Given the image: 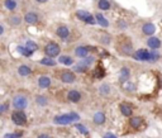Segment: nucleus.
Segmentation results:
<instances>
[{"label": "nucleus", "mask_w": 162, "mask_h": 138, "mask_svg": "<svg viewBox=\"0 0 162 138\" xmlns=\"http://www.w3.org/2000/svg\"><path fill=\"white\" fill-rule=\"evenodd\" d=\"M154 30H156V27L152 23H146L143 25V33L147 34V36H152V34L154 33Z\"/></svg>", "instance_id": "11"}, {"label": "nucleus", "mask_w": 162, "mask_h": 138, "mask_svg": "<svg viewBox=\"0 0 162 138\" xmlns=\"http://www.w3.org/2000/svg\"><path fill=\"white\" fill-rule=\"evenodd\" d=\"M100 93H102L103 95L109 94V86H108V85H103V86L100 88Z\"/></svg>", "instance_id": "32"}, {"label": "nucleus", "mask_w": 162, "mask_h": 138, "mask_svg": "<svg viewBox=\"0 0 162 138\" xmlns=\"http://www.w3.org/2000/svg\"><path fill=\"white\" fill-rule=\"evenodd\" d=\"M61 80L66 84H71L74 80H75V75L71 72V71H65L62 75H61Z\"/></svg>", "instance_id": "9"}, {"label": "nucleus", "mask_w": 162, "mask_h": 138, "mask_svg": "<svg viewBox=\"0 0 162 138\" xmlns=\"http://www.w3.org/2000/svg\"><path fill=\"white\" fill-rule=\"evenodd\" d=\"M38 138H50L47 134H41V135H38Z\"/></svg>", "instance_id": "35"}, {"label": "nucleus", "mask_w": 162, "mask_h": 138, "mask_svg": "<svg viewBox=\"0 0 162 138\" xmlns=\"http://www.w3.org/2000/svg\"><path fill=\"white\" fill-rule=\"evenodd\" d=\"M50 85H51V80H50V77H47V76H42V77H39V80H38V86H39V88L46 89V88H48Z\"/></svg>", "instance_id": "14"}, {"label": "nucleus", "mask_w": 162, "mask_h": 138, "mask_svg": "<svg viewBox=\"0 0 162 138\" xmlns=\"http://www.w3.org/2000/svg\"><path fill=\"white\" fill-rule=\"evenodd\" d=\"M80 117L79 114L76 113H69V114H63V115H58L53 119L55 124H58V125H66V124H70L72 122H76L79 120Z\"/></svg>", "instance_id": "1"}, {"label": "nucleus", "mask_w": 162, "mask_h": 138, "mask_svg": "<svg viewBox=\"0 0 162 138\" xmlns=\"http://www.w3.org/2000/svg\"><path fill=\"white\" fill-rule=\"evenodd\" d=\"M22 133H8L4 135V138H20Z\"/></svg>", "instance_id": "28"}, {"label": "nucleus", "mask_w": 162, "mask_h": 138, "mask_svg": "<svg viewBox=\"0 0 162 138\" xmlns=\"http://www.w3.org/2000/svg\"><path fill=\"white\" fill-rule=\"evenodd\" d=\"M41 63H42V65H46V66H55V65H56V62H55L52 58H48V57L42 58V60H41Z\"/></svg>", "instance_id": "26"}, {"label": "nucleus", "mask_w": 162, "mask_h": 138, "mask_svg": "<svg viewBox=\"0 0 162 138\" xmlns=\"http://www.w3.org/2000/svg\"><path fill=\"white\" fill-rule=\"evenodd\" d=\"M149 55L151 52H148L147 50H138L134 53V58L139 61H149Z\"/></svg>", "instance_id": "6"}, {"label": "nucleus", "mask_w": 162, "mask_h": 138, "mask_svg": "<svg viewBox=\"0 0 162 138\" xmlns=\"http://www.w3.org/2000/svg\"><path fill=\"white\" fill-rule=\"evenodd\" d=\"M56 33H57V36H58L60 38H67V37H69V34H70V30H69V28H67V27L62 25V27L57 28Z\"/></svg>", "instance_id": "10"}, {"label": "nucleus", "mask_w": 162, "mask_h": 138, "mask_svg": "<svg viewBox=\"0 0 162 138\" xmlns=\"http://www.w3.org/2000/svg\"><path fill=\"white\" fill-rule=\"evenodd\" d=\"M119 109H120L122 114H124L125 117H129V115H132V112H133L132 107L129 105L128 103H122V104H120V107H119Z\"/></svg>", "instance_id": "8"}, {"label": "nucleus", "mask_w": 162, "mask_h": 138, "mask_svg": "<svg viewBox=\"0 0 162 138\" xmlns=\"http://www.w3.org/2000/svg\"><path fill=\"white\" fill-rule=\"evenodd\" d=\"M76 128H77V129H79V130L82 133V134H87V133H89V132H87V129H86V128H85L82 124H76Z\"/></svg>", "instance_id": "30"}, {"label": "nucleus", "mask_w": 162, "mask_h": 138, "mask_svg": "<svg viewBox=\"0 0 162 138\" xmlns=\"http://www.w3.org/2000/svg\"><path fill=\"white\" fill-rule=\"evenodd\" d=\"M75 53H76V56H77V57L85 58V57H87L89 51H87V48H86V47H77V48L75 50Z\"/></svg>", "instance_id": "16"}, {"label": "nucleus", "mask_w": 162, "mask_h": 138, "mask_svg": "<svg viewBox=\"0 0 162 138\" xmlns=\"http://www.w3.org/2000/svg\"><path fill=\"white\" fill-rule=\"evenodd\" d=\"M129 77V70H128V68H122V70H120V80L122 81H125Z\"/></svg>", "instance_id": "24"}, {"label": "nucleus", "mask_w": 162, "mask_h": 138, "mask_svg": "<svg viewBox=\"0 0 162 138\" xmlns=\"http://www.w3.org/2000/svg\"><path fill=\"white\" fill-rule=\"evenodd\" d=\"M76 15H77V18H79V19L84 20V22H85V23H87V24H95V19H94V17H92L90 13L85 12V10H79V12L76 13Z\"/></svg>", "instance_id": "5"}, {"label": "nucleus", "mask_w": 162, "mask_h": 138, "mask_svg": "<svg viewBox=\"0 0 162 138\" xmlns=\"http://www.w3.org/2000/svg\"><path fill=\"white\" fill-rule=\"evenodd\" d=\"M27 104H28V100H27V98L23 96V95H17V96L13 99V105H14L17 109L23 110V109L27 107Z\"/></svg>", "instance_id": "4"}, {"label": "nucleus", "mask_w": 162, "mask_h": 138, "mask_svg": "<svg viewBox=\"0 0 162 138\" xmlns=\"http://www.w3.org/2000/svg\"><path fill=\"white\" fill-rule=\"evenodd\" d=\"M37 103H38L39 105H46L47 104V99L44 96H38L37 98Z\"/></svg>", "instance_id": "29"}, {"label": "nucleus", "mask_w": 162, "mask_h": 138, "mask_svg": "<svg viewBox=\"0 0 162 138\" xmlns=\"http://www.w3.org/2000/svg\"><path fill=\"white\" fill-rule=\"evenodd\" d=\"M60 46L56 43V42H50L46 47H44V53L48 56V57H57L58 53H60Z\"/></svg>", "instance_id": "2"}, {"label": "nucleus", "mask_w": 162, "mask_h": 138, "mask_svg": "<svg viewBox=\"0 0 162 138\" xmlns=\"http://www.w3.org/2000/svg\"><path fill=\"white\" fill-rule=\"evenodd\" d=\"M12 120L17 125H24L27 123V115L19 109V110H17V112H14L12 114Z\"/></svg>", "instance_id": "3"}, {"label": "nucleus", "mask_w": 162, "mask_h": 138, "mask_svg": "<svg viewBox=\"0 0 162 138\" xmlns=\"http://www.w3.org/2000/svg\"><path fill=\"white\" fill-rule=\"evenodd\" d=\"M94 122L96 124H103L105 122V114L103 112H98V113L94 115Z\"/></svg>", "instance_id": "15"}, {"label": "nucleus", "mask_w": 162, "mask_h": 138, "mask_svg": "<svg viewBox=\"0 0 162 138\" xmlns=\"http://www.w3.org/2000/svg\"><path fill=\"white\" fill-rule=\"evenodd\" d=\"M12 20H13V22H14V24H18V23H19V22H20V19H19V18H13V19H12Z\"/></svg>", "instance_id": "34"}, {"label": "nucleus", "mask_w": 162, "mask_h": 138, "mask_svg": "<svg viewBox=\"0 0 162 138\" xmlns=\"http://www.w3.org/2000/svg\"><path fill=\"white\" fill-rule=\"evenodd\" d=\"M24 20H25V23H28V24H36V23L38 22V15H37L36 13H33V12H29V13L25 14Z\"/></svg>", "instance_id": "7"}, {"label": "nucleus", "mask_w": 162, "mask_h": 138, "mask_svg": "<svg viewBox=\"0 0 162 138\" xmlns=\"http://www.w3.org/2000/svg\"><path fill=\"white\" fill-rule=\"evenodd\" d=\"M5 7L9 10H14L15 7H17V2H15V0H5Z\"/></svg>", "instance_id": "25"}, {"label": "nucleus", "mask_w": 162, "mask_h": 138, "mask_svg": "<svg viewBox=\"0 0 162 138\" xmlns=\"http://www.w3.org/2000/svg\"><path fill=\"white\" fill-rule=\"evenodd\" d=\"M25 47H27V48H28V50H29L32 53H33L34 51H37V50H38V46H37V45H36L33 41H28V42H27V45H25Z\"/></svg>", "instance_id": "21"}, {"label": "nucleus", "mask_w": 162, "mask_h": 138, "mask_svg": "<svg viewBox=\"0 0 162 138\" xmlns=\"http://www.w3.org/2000/svg\"><path fill=\"white\" fill-rule=\"evenodd\" d=\"M104 138H117V137H115V135H114V134H112V133H107V134H105V137H104Z\"/></svg>", "instance_id": "33"}, {"label": "nucleus", "mask_w": 162, "mask_h": 138, "mask_svg": "<svg viewBox=\"0 0 162 138\" xmlns=\"http://www.w3.org/2000/svg\"><path fill=\"white\" fill-rule=\"evenodd\" d=\"M58 61H60L61 63L67 65V66H70V65H72V63H74V60H72L71 57H67V56H61V57L58 58Z\"/></svg>", "instance_id": "19"}, {"label": "nucleus", "mask_w": 162, "mask_h": 138, "mask_svg": "<svg viewBox=\"0 0 162 138\" xmlns=\"http://www.w3.org/2000/svg\"><path fill=\"white\" fill-rule=\"evenodd\" d=\"M95 76H96V77H103V76H104V70H103L102 67H98V68L95 70Z\"/></svg>", "instance_id": "27"}, {"label": "nucleus", "mask_w": 162, "mask_h": 138, "mask_svg": "<svg viewBox=\"0 0 162 138\" xmlns=\"http://www.w3.org/2000/svg\"><path fill=\"white\" fill-rule=\"evenodd\" d=\"M99 8L102 10H108L110 8V4H109L108 0H99Z\"/></svg>", "instance_id": "23"}, {"label": "nucleus", "mask_w": 162, "mask_h": 138, "mask_svg": "<svg viewBox=\"0 0 162 138\" xmlns=\"http://www.w3.org/2000/svg\"><path fill=\"white\" fill-rule=\"evenodd\" d=\"M38 3H46V2H48V0H37Z\"/></svg>", "instance_id": "37"}, {"label": "nucleus", "mask_w": 162, "mask_h": 138, "mask_svg": "<svg viewBox=\"0 0 162 138\" xmlns=\"http://www.w3.org/2000/svg\"><path fill=\"white\" fill-rule=\"evenodd\" d=\"M158 57H159V55L157 53V52H151V55H149V61H156V60H158Z\"/></svg>", "instance_id": "31"}, {"label": "nucleus", "mask_w": 162, "mask_h": 138, "mask_svg": "<svg viewBox=\"0 0 162 138\" xmlns=\"http://www.w3.org/2000/svg\"><path fill=\"white\" fill-rule=\"evenodd\" d=\"M18 72H19L22 76H28V75H30V74H32L30 68H29L28 66H25V65H23V66H20V67L18 68Z\"/></svg>", "instance_id": "18"}, {"label": "nucleus", "mask_w": 162, "mask_h": 138, "mask_svg": "<svg viewBox=\"0 0 162 138\" xmlns=\"http://www.w3.org/2000/svg\"><path fill=\"white\" fill-rule=\"evenodd\" d=\"M7 108H8V105H3L0 110H2V112H5V110H7Z\"/></svg>", "instance_id": "36"}, {"label": "nucleus", "mask_w": 162, "mask_h": 138, "mask_svg": "<svg viewBox=\"0 0 162 138\" xmlns=\"http://www.w3.org/2000/svg\"><path fill=\"white\" fill-rule=\"evenodd\" d=\"M67 98H69V100L76 103V101H79V100L81 99V94H80L77 90H71V91H69Z\"/></svg>", "instance_id": "12"}, {"label": "nucleus", "mask_w": 162, "mask_h": 138, "mask_svg": "<svg viewBox=\"0 0 162 138\" xmlns=\"http://www.w3.org/2000/svg\"><path fill=\"white\" fill-rule=\"evenodd\" d=\"M18 52H19L20 55L25 56V57H29V56L32 55V52H30L27 47H22V46H19V47H18Z\"/></svg>", "instance_id": "22"}, {"label": "nucleus", "mask_w": 162, "mask_h": 138, "mask_svg": "<svg viewBox=\"0 0 162 138\" xmlns=\"http://www.w3.org/2000/svg\"><path fill=\"white\" fill-rule=\"evenodd\" d=\"M147 45H148L152 50H156V48H159L161 41H159L158 38H156V37H151V38L147 41Z\"/></svg>", "instance_id": "13"}, {"label": "nucleus", "mask_w": 162, "mask_h": 138, "mask_svg": "<svg viewBox=\"0 0 162 138\" xmlns=\"http://www.w3.org/2000/svg\"><path fill=\"white\" fill-rule=\"evenodd\" d=\"M129 124H131L133 128H139L142 125V118L139 117H133L131 120H129Z\"/></svg>", "instance_id": "17"}, {"label": "nucleus", "mask_w": 162, "mask_h": 138, "mask_svg": "<svg viewBox=\"0 0 162 138\" xmlns=\"http://www.w3.org/2000/svg\"><path fill=\"white\" fill-rule=\"evenodd\" d=\"M96 20H98V23H99L100 25H103V27H108V25H109V22H108L102 14H96Z\"/></svg>", "instance_id": "20"}]
</instances>
